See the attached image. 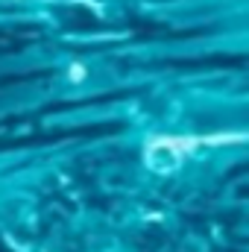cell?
Segmentation results:
<instances>
[{
	"label": "cell",
	"instance_id": "1",
	"mask_svg": "<svg viewBox=\"0 0 249 252\" xmlns=\"http://www.w3.org/2000/svg\"><path fill=\"white\" fill-rule=\"evenodd\" d=\"M196 147H202L199 138H153V141H150V153L167 150V153H173V156H185V153L196 150Z\"/></svg>",
	"mask_w": 249,
	"mask_h": 252
},
{
	"label": "cell",
	"instance_id": "2",
	"mask_svg": "<svg viewBox=\"0 0 249 252\" xmlns=\"http://www.w3.org/2000/svg\"><path fill=\"white\" fill-rule=\"evenodd\" d=\"M70 79L73 82H82L85 79V67L82 64H70Z\"/></svg>",
	"mask_w": 249,
	"mask_h": 252
}]
</instances>
